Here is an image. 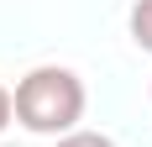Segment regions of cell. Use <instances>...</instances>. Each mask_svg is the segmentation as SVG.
Segmentation results:
<instances>
[{
    "label": "cell",
    "instance_id": "8992f818",
    "mask_svg": "<svg viewBox=\"0 0 152 147\" xmlns=\"http://www.w3.org/2000/svg\"><path fill=\"white\" fill-rule=\"evenodd\" d=\"M147 100H152V84H147Z\"/></svg>",
    "mask_w": 152,
    "mask_h": 147
},
{
    "label": "cell",
    "instance_id": "277c9868",
    "mask_svg": "<svg viewBox=\"0 0 152 147\" xmlns=\"http://www.w3.org/2000/svg\"><path fill=\"white\" fill-rule=\"evenodd\" d=\"M16 121V100H11V89L0 84V137H5V126Z\"/></svg>",
    "mask_w": 152,
    "mask_h": 147
},
{
    "label": "cell",
    "instance_id": "3957f363",
    "mask_svg": "<svg viewBox=\"0 0 152 147\" xmlns=\"http://www.w3.org/2000/svg\"><path fill=\"white\" fill-rule=\"evenodd\" d=\"M53 147H121L110 132H89V126H79V132H68V137H58Z\"/></svg>",
    "mask_w": 152,
    "mask_h": 147
},
{
    "label": "cell",
    "instance_id": "5b68a950",
    "mask_svg": "<svg viewBox=\"0 0 152 147\" xmlns=\"http://www.w3.org/2000/svg\"><path fill=\"white\" fill-rule=\"evenodd\" d=\"M0 147H26V142H0Z\"/></svg>",
    "mask_w": 152,
    "mask_h": 147
},
{
    "label": "cell",
    "instance_id": "6da1fadb",
    "mask_svg": "<svg viewBox=\"0 0 152 147\" xmlns=\"http://www.w3.org/2000/svg\"><path fill=\"white\" fill-rule=\"evenodd\" d=\"M11 100H16V121L31 137L58 142V137L79 132V121L89 110V89H84L79 68H68V63H37V68H26L16 79Z\"/></svg>",
    "mask_w": 152,
    "mask_h": 147
},
{
    "label": "cell",
    "instance_id": "7a4b0ae2",
    "mask_svg": "<svg viewBox=\"0 0 152 147\" xmlns=\"http://www.w3.org/2000/svg\"><path fill=\"white\" fill-rule=\"evenodd\" d=\"M126 32H131V42L152 58V0H131V11H126Z\"/></svg>",
    "mask_w": 152,
    "mask_h": 147
}]
</instances>
